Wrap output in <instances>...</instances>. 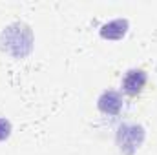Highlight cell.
Returning a JSON list of instances; mask_svg holds the SVG:
<instances>
[{"label":"cell","instance_id":"3","mask_svg":"<svg viewBox=\"0 0 157 155\" xmlns=\"http://www.w3.org/2000/svg\"><path fill=\"white\" fill-rule=\"evenodd\" d=\"M9 131H11V124L6 119H0V141L7 139L9 137Z\"/></svg>","mask_w":157,"mask_h":155},{"label":"cell","instance_id":"1","mask_svg":"<svg viewBox=\"0 0 157 155\" xmlns=\"http://www.w3.org/2000/svg\"><path fill=\"white\" fill-rule=\"evenodd\" d=\"M146 80H148V77H146L144 70H130L122 78V91L130 97H137L144 89Z\"/></svg>","mask_w":157,"mask_h":155},{"label":"cell","instance_id":"2","mask_svg":"<svg viewBox=\"0 0 157 155\" xmlns=\"http://www.w3.org/2000/svg\"><path fill=\"white\" fill-rule=\"evenodd\" d=\"M122 108V99L117 91H104L99 99V110L104 115H117Z\"/></svg>","mask_w":157,"mask_h":155}]
</instances>
